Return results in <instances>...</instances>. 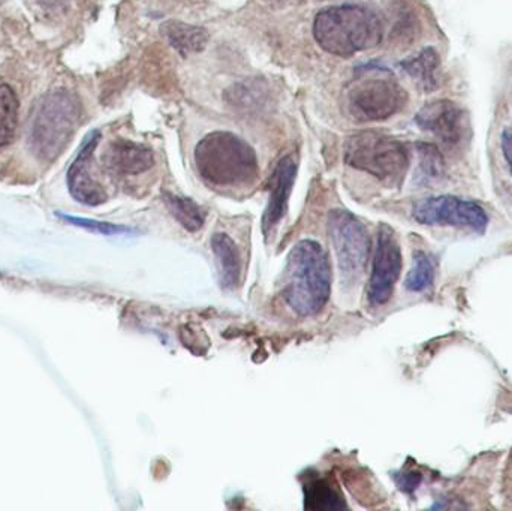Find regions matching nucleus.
<instances>
[{
  "instance_id": "f257e3e1",
  "label": "nucleus",
  "mask_w": 512,
  "mask_h": 511,
  "mask_svg": "<svg viewBox=\"0 0 512 511\" xmlns=\"http://www.w3.org/2000/svg\"><path fill=\"white\" fill-rule=\"evenodd\" d=\"M282 284L283 299L295 314H319L331 293V267L324 248L315 240L298 242L289 252Z\"/></svg>"
},
{
  "instance_id": "f03ea898",
  "label": "nucleus",
  "mask_w": 512,
  "mask_h": 511,
  "mask_svg": "<svg viewBox=\"0 0 512 511\" xmlns=\"http://www.w3.org/2000/svg\"><path fill=\"white\" fill-rule=\"evenodd\" d=\"M194 161L201 179L216 189L249 188L258 180L255 150L233 132L207 134L195 147Z\"/></svg>"
},
{
  "instance_id": "7ed1b4c3",
  "label": "nucleus",
  "mask_w": 512,
  "mask_h": 511,
  "mask_svg": "<svg viewBox=\"0 0 512 511\" xmlns=\"http://www.w3.org/2000/svg\"><path fill=\"white\" fill-rule=\"evenodd\" d=\"M313 36L327 53L351 57L381 44L384 23L373 9L366 6H330L316 15Z\"/></svg>"
},
{
  "instance_id": "20e7f679",
  "label": "nucleus",
  "mask_w": 512,
  "mask_h": 511,
  "mask_svg": "<svg viewBox=\"0 0 512 511\" xmlns=\"http://www.w3.org/2000/svg\"><path fill=\"white\" fill-rule=\"evenodd\" d=\"M81 116L78 99L66 90L48 93L39 101L30 122L29 146L42 161H53L74 135Z\"/></svg>"
},
{
  "instance_id": "39448f33",
  "label": "nucleus",
  "mask_w": 512,
  "mask_h": 511,
  "mask_svg": "<svg viewBox=\"0 0 512 511\" xmlns=\"http://www.w3.org/2000/svg\"><path fill=\"white\" fill-rule=\"evenodd\" d=\"M409 161L406 144L381 132H360L351 135L345 143V162L349 167L366 171L391 185L402 182Z\"/></svg>"
},
{
  "instance_id": "423d86ee",
  "label": "nucleus",
  "mask_w": 512,
  "mask_h": 511,
  "mask_svg": "<svg viewBox=\"0 0 512 511\" xmlns=\"http://www.w3.org/2000/svg\"><path fill=\"white\" fill-rule=\"evenodd\" d=\"M328 231L336 254L340 278L348 287L358 284L369 263L370 236L363 222L346 210H331Z\"/></svg>"
},
{
  "instance_id": "0eeeda50",
  "label": "nucleus",
  "mask_w": 512,
  "mask_h": 511,
  "mask_svg": "<svg viewBox=\"0 0 512 511\" xmlns=\"http://www.w3.org/2000/svg\"><path fill=\"white\" fill-rule=\"evenodd\" d=\"M408 93L391 77H369L352 84L346 110L358 122H381L405 108Z\"/></svg>"
},
{
  "instance_id": "6e6552de",
  "label": "nucleus",
  "mask_w": 512,
  "mask_h": 511,
  "mask_svg": "<svg viewBox=\"0 0 512 511\" xmlns=\"http://www.w3.org/2000/svg\"><path fill=\"white\" fill-rule=\"evenodd\" d=\"M412 216L418 224L429 227H456L478 234L486 233L489 227V215L480 204L453 195L418 201L412 209Z\"/></svg>"
},
{
  "instance_id": "1a4fd4ad",
  "label": "nucleus",
  "mask_w": 512,
  "mask_h": 511,
  "mask_svg": "<svg viewBox=\"0 0 512 511\" xmlns=\"http://www.w3.org/2000/svg\"><path fill=\"white\" fill-rule=\"evenodd\" d=\"M402 272V249L393 228L381 225L373 255L367 297L370 305L382 306L393 296Z\"/></svg>"
},
{
  "instance_id": "9d476101",
  "label": "nucleus",
  "mask_w": 512,
  "mask_h": 511,
  "mask_svg": "<svg viewBox=\"0 0 512 511\" xmlns=\"http://www.w3.org/2000/svg\"><path fill=\"white\" fill-rule=\"evenodd\" d=\"M415 123L418 128L435 135L447 146H457L468 135L466 111L448 99H439L424 105L415 116Z\"/></svg>"
},
{
  "instance_id": "9b49d317",
  "label": "nucleus",
  "mask_w": 512,
  "mask_h": 511,
  "mask_svg": "<svg viewBox=\"0 0 512 511\" xmlns=\"http://www.w3.org/2000/svg\"><path fill=\"white\" fill-rule=\"evenodd\" d=\"M99 140H101L99 132H92L89 135L83 149L78 153L77 159L72 162L68 173V185L72 197L87 206H98L107 201V192L93 179L92 171H90L93 152H95Z\"/></svg>"
},
{
  "instance_id": "f8f14e48",
  "label": "nucleus",
  "mask_w": 512,
  "mask_h": 511,
  "mask_svg": "<svg viewBox=\"0 0 512 511\" xmlns=\"http://www.w3.org/2000/svg\"><path fill=\"white\" fill-rule=\"evenodd\" d=\"M297 177V162L288 155L277 162L270 180V198L262 216V230L270 234L288 212L289 197Z\"/></svg>"
},
{
  "instance_id": "ddd939ff",
  "label": "nucleus",
  "mask_w": 512,
  "mask_h": 511,
  "mask_svg": "<svg viewBox=\"0 0 512 511\" xmlns=\"http://www.w3.org/2000/svg\"><path fill=\"white\" fill-rule=\"evenodd\" d=\"M105 165L120 176H135L155 165V155L150 147L129 140H117L108 146Z\"/></svg>"
},
{
  "instance_id": "4468645a",
  "label": "nucleus",
  "mask_w": 512,
  "mask_h": 511,
  "mask_svg": "<svg viewBox=\"0 0 512 511\" xmlns=\"http://www.w3.org/2000/svg\"><path fill=\"white\" fill-rule=\"evenodd\" d=\"M212 249L216 263H218L222 287L233 290L242 279L243 264L240 249L237 248L236 242L225 233H216L212 237Z\"/></svg>"
},
{
  "instance_id": "2eb2a0df",
  "label": "nucleus",
  "mask_w": 512,
  "mask_h": 511,
  "mask_svg": "<svg viewBox=\"0 0 512 511\" xmlns=\"http://www.w3.org/2000/svg\"><path fill=\"white\" fill-rule=\"evenodd\" d=\"M304 492V509L327 511L346 509L345 500L340 494L339 486L318 474L307 477L303 485Z\"/></svg>"
},
{
  "instance_id": "dca6fc26",
  "label": "nucleus",
  "mask_w": 512,
  "mask_h": 511,
  "mask_svg": "<svg viewBox=\"0 0 512 511\" xmlns=\"http://www.w3.org/2000/svg\"><path fill=\"white\" fill-rule=\"evenodd\" d=\"M400 68L426 92L438 89L441 59L435 48H423L420 53L403 60Z\"/></svg>"
},
{
  "instance_id": "f3484780",
  "label": "nucleus",
  "mask_w": 512,
  "mask_h": 511,
  "mask_svg": "<svg viewBox=\"0 0 512 511\" xmlns=\"http://www.w3.org/2000/svg\"><path fill=\"white\" fill-rule=\"evenodd\" d=\"M162 33L171 47L185 57L201 53L210 39L209 32L203 27L180 23V21H168L162 26Z\"/></svg>"
},
{
  "instance_id": "a211bd4d",
  "label": "nucleus",
  "mask_w": 512,
  "mask_h": 511,
  "mask_svg": "<svg viewBox=\"0 0 512 511\" xmlns=\"http://www.w3.org/2000/svg\"><path fill=\"white\" fill-rule=\"evenodd\" d=\"M164 203L170 210L173 218L182 225L185 230L197 233L204 227L206 222V210L200 204L192 201L191 198L180 197V195L165 192Z\"/></svg>"
},
{
  "instance_id": "6ab92c4d",
  "label": "nucleus",
  "mask_w": 512,
  "mask_h": 511,
  "mask_svg": "<svg viewBox=\"0 0 512 511\" xmlns=\"http://www.w3.org/2000/svg\"><path fill=\"white\" fill-rule=\"evenodd\" d=\"M18 101L8 84H0V147L11 143L17 129Z\"/></svg>"
},
{
  "instance_id": "aec40b11",
  "label": "nucleus",
  "mask_w": 512,
  "mask_h": 511,
  "mask_svg": "<svg viewBox=\"0 0 512 511\" xmlns=\"http://www.w3.org/2000/svg\"><path fill=\"white\" fill-rule=\"evenodd\" d=\"M436 263L429 254L417 251L414 254V266L406 278L405 287L412 293H423L435 282Z\"/></svg>"
},
{
  "instance_id": "412c9836",
  "label": "nucleus",
  "mask_w": 512,
  "mask_h": 511,
  "mask_svg": "<svg viewBox=\"0 0 512 511\" xmlns=\"http://www.w3.org/2000/svg\"><path fill=\"white\" fill-rule=\"evenodd\" d=\"M418 159H420V177L423 182L441 179L444 174V159L438 147L433 144H417Z\"/></svg>"
},
{
  "instance_id": "4be33fe9",
  "label": "nucleus",
  "mask_w": 512,
  "mask_h": 511,
  "mask_svg": "<svg viewBox=\"0 0 512 511\" xmlns=\"http://www.w3.org/2000/svg\"><path fill=\"white\" fill-rule=\"evenodd\" d=\"M63 221L75 225V227L86 228L93 233L104 234V236H120V234H132L134 230L123 225L108 224V222L92 221V219L75 218V216L59 215Z\"/></svg>"
},
{
  "instance_id": "5701e85b",
  "label": "nucleus",
  "mask_w": 512,
  "mask_h": 511,
  "mask_svg": "<svg viewBox=\"0 0 512 511\" xmlns=\"http://www.w3.org/2000/svg\"><path fill=\"white\" fill-rule=\"evenodd\" d=\"M420 482H421V474L411 473V474H406L405 477H402V482H400L399 485H400V488L403 489V491L412 492L418 488V485H420Z\"/></svg>"
},
{
  "instance_id": "b1692460",
  "label": "nucleus",
  "mask_w": 512,
  "mask_h": 511,
  "mask_svg": "<svg viewBox=\"0 0 512 511\" xmlns=\"http://www.w3.org/2000/svg\"><path fill=\"white\" fill-rule=\"evenodd\" d=\"M502 152H504L505 159L510 165L512 174V131L510 129L502 134Z\"/></svg>"
}]
</instances>
